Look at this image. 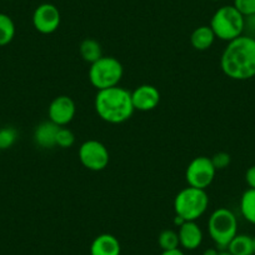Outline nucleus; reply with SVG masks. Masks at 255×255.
<instances>
[{"mask_svg":"<svg viewBox=\"0 0 255 255\" xmlns=\"http://www.w3.org/2000/svg\"><path fill=\"white\" fill-rule=\"evenodd\" d=\"M210 28L218 39L229 43L243 35L244 15L234 5H224L214 13Z\"/></svg>","mask_w":255,"mask_h":255,"instance_id":"20e7f679","label":"nucleus"},{"mask_svg":"<svg viewBox=\"0 0 255 255\" xmlns=\"http://www.w3.org/2000/svg\"><path fill=\"white\" fill-rule=\"evenodd\" d=\"M218 254H219V252H218L217 249H207L203 255H218Z\"/></svg>","mask_w":255,"mask_h":255,"instance_id":"cd10ccee","label":"nucleus"},{"mask_svg":"<svg viewBox=\"0 0 255 255\" xmlns=\"http://www.w3.org/2000/svg\"><path fill=\"white\" fill-rule=\"evenodd\" d=\"M253 248H254V254H255V237H253Z\"/></svg>","mask_w":255,"mask_h":255,"instance_id":"c756f323","label":"nucleus"},{"mask_svg":"<svg viewBox=\"0 0 255 255\" xmlns=\"http://www.w3.org/2000/svg\"><path fill=\"white\" fill-rule=\"evenodd\" d=\"M79 53L83 60L87 61V63L89 64H93L95 63L98 59L102 58L103 49H102V45H100L97 40L88 38V39H84V40L80 43Z\"/></svg>","mask_w":255,"mask_h":255,"instance_id":"f3484780","label":"nucleus"},{"mask_svg":"<svg viewBox=\"0 0 255 255\" xmlns=\"http://www.w3.org/2000/svg\"><path fill=\"white\" fill-rule=\"evenodd\" d=\"M75 143V135L70 129L68 128L60 127L58 134H56V145L59 148L67 149L73 146V144Z\"/></svg>","mask_w":255,"mask_h":255,"instance_id":"4be33fe9","label":"nucleus"},{"mask_svg":"<svg viewBox=\"0 0 255 255\" xmlns=\"http://www.w3.org/2000/svg\"><path fill=\"white\" fill-rule=\"evenodd\" d=\"M245 181L250 189H255V165L250 166L245 173Z\"/></svg>","mask_w":255,"mask_h":255,"instance_id":"a878e982","label":"nucleus"},{"mask_svg":"<svg viewBox=\"0 0 255 255\" xmlns=\"http://www.w3.org/2000/svg\"><path fill=\"white\" fill-rule=\"evenodd\" d=\"M215 38H217V36H215L214 31L210 28V25H202L198 26V28L194 29V31L191 33L190 43L191 46H193L195 50L204 51L208 50V49L214 44Z\"/></svg>","mask_w":255,"mask_h":255,"instance_id":"2eb2a0df","label":"nucleus"},{"mask_svg":"<svg viewBox=\"0 0 255 255\" xmlns=\"http://www.w3.org/2000/svg\"><path fill=\"white\" fill-rule=\"evenodd\" d=\"M134 109L139 112H150L160 103V93L158 88L150 84H143L131 92Z\"/></svg>","mask_w":255,"mask_h":255,"instance_id":"9b49d317","label":"nucleus"},{"mask_svg":"<svg viewBox=\"0 0 255 255\" xmlns=\"http://www.w3.org/2000/svg\"><path fill=\"white\" fill-rule=\"evenodd\" d=\"M77 107L74 100L68 95H59L51 100L48 108L49 120L59 127H65L75 117Z\"/></svg>","mask_w":255,"mask_h":255,"instance_id":"9d476101","label":"nucleus"},{"mask_svg":"<svg viewBox=\"0 0 255 255\" xmlns=\"http://www.w3.org/2000/svg\"><path fill=\"white\" fill-rule=\"evenodd\" d=\"M220 68L228 78L248 80L255 77V39L240 35L229 41L220 58Z\"/></svg>","mask_w":255,"mask_h":255,"instance_id":"f257e3e1","label":"nucleus"},{"mask_svg":"<svg viewBox=\"0 0 255 255\" xmlns=\"http://www.w3.org/2000/svg\"><path fill=\"white\" fill-rule=\"evenodd\" d=\"M243 35L255 39V14H250V15L244 16V29H243Z\"/></svg>","mask_w":255,"mask_h":255,"instance_id":"393cba45","label":"nucleus"},{"mask_svg":"<svg viewBox=\"0 0 255 255\" xmlns=\"http://www.w3.org/2000/svg\"><path fill=\"white\" fill-rule=\"evenodd\" d=\"M213 1H219V0H213Z\"/></svg>","mask_w":255,"mask_h":255,"instance_id":"7c9ffc66","label":"nucleus"},{"mask_svg":"<svg viewBox=\"0 0 255 255\" xmlns=\"http://www.w3.org/2000/svg\"><path fill=\"white\" fill-rule=\"evenodd\" d=\"M15 36V24L6 14L0 13V46H5Z\"/></svg>","mask_w":255,"mask_h":255,"instance_id":"6ab92c4d","label":"nucleus"},{"mask_svg":"<svg viewBox=\"0 0 255 255\" xmlns=\"http://www.w3.org/2000/svg\"><path fill=\"white\" fill-rule=\"evenodd\" d=\"M179 243L186 250H194L203 242V232L195 222H185L179 227Z\"/></svg>","mask_w":255,"mask_h":255,"instance_id":"f8f14e48","label":"nucleus"},{"mask_svg":"<svg viewBox=\"0 0 255 255\" xmlns=\"http://www.w3.org/2000/svg\"><path fill=\"white\" fill-rule=\"evenodd\" d=\"M94 107L100 119L110 124H122L127 122L135 110L131 100V93L119 85L98 90Z\"/></svg>","mask_w":255,"mask_h":255,"instance_id":"f03ea898","label":"nucleus"},{"mask_svg":"<svg viewBox=\"0 0 255 255\" xmlns=\"http://www.w3.org/2000/svg\"><path fill=\"white\" fill-rule=\"evenodd\" d=\"M60 11H59V9L54 4H40L34 10L33 25L39 33L53 34L54 31L58 30L59 25H60Z\"/></svg>","mask_w":255,"mask_h":255,"instance_id":"1a4fd4ad","label":"nucleus"},{"mask_svg":"<svg viewBox=\"0 0 255 255\" xmlns=\"http://www.w3.org/2000/svg\"><path fill=\"white\" fill-rule=\"evenodd\" d=\"M218 255H233V254L227 250V252H219V254H218Z\"/></svg>","mask_w":255,"mask_h":255,"instance_id":"c85d7f7f","label":"nucleus"},{"mask_svg":"<svg viewBox=\"0 0 255 255\" xmlns=\"http://www.w3.org/2000/svg\"><path fill=\"white\" fill-rule=\"evenodd\" d=\"M122 247L112 234H100L93 240L90 245V255H120Z\"/></svg>","mask_w":255,"mask_h":255,"instance_id":"4468645a","label":"nucleus"},{"mask_svg":"<svg viewBox=\"0 0 255 255\" xmlns=\"http://www.w3.org/2000/svg\"><path fill=\"white\" fill-rule=\"evenodd\" d=\"M217 169L208 156H197L189 163L185 171V179L189 186L198 189H207L213 183Z\"/></svg>","mask_w":255,"mask_h":255,"instance_id":"0eeeda50","label":"nucleus"},{"mask_svg":"<svg viewBox=\"0 0 255 255\" xmlns=\"http://www.w3.org/2000/svg\"><path fill=\"white\" fill-rule=\"evenodd\" d=\"M240 212L244 219L255 225V189H248L240 198Z\"/></svg>","mask_w":255,"mask_h":255,"instance_id":"a211bd4d","label":"nucleus"},{"mask_svg":"<svg viewBox=\"0 0 255 255\" xmlns=\"http://www.w3.org/2000/svg\"><path fill=\"white\" fill-rule=\"evenodd\" d=\"M208 230L213 242L220 249H227L233 238L238 234V220L228 208H219L209 217Z\"/></svg>","mask_w":255,"mask_h":255,"instance_id":"423d86ee","label":"nucleus"},{"mask_svg":"<svg viewBox=\"0 0 255 255\" xmlns=\"http://www.w3.org/2000/svg\"><path fill=\"white\" fill-rule=\"evenodd\" d=\"M124 69L123 65L114 56H104L98 59L95 63L90 64L89 82L95 89L103 90L108 88L117 87L122 80Z\"/></svg>","mask_w":255,"mask_h":255,"instance_id":"39448f33","label":"nucleus"},{"mask_svg":"<svg viewBox=\"0 0 255 255\" xmlns=\"http://www.w3.org/2000/svg\"><path fill=\"white\" fill-rule=\"evenodd\" d=\"M60 127L53 122H44L35 128L34 131V141L38 146L43 149H51L56 146V134Z\"/></svg>","mask_w":255,"mask_h":255,"instance_id":"ddd939ff","label":"nucleus"},{"mask_svg":"<svg viewBox=\"0 0 255 255\" xmlns=\"http://www.w3.org/2000/svg\"><path fill=\"white\" fill-rule=\"evenodd\" d=\"M78 155H79L80 163L93 171L104 170L109 164L110 159L107 146L102 141L94 140V139L84 141L79 146Z\"/></svg>","mask_w":255,"mask_h":255,"instance_id":"6e6552de","label":"nucleus"},{"mask_svg":"<svg viewBox=\"0 0 255 255\" xmlns=\"http://www.w3.org/2000/svg\"><path fill=\"white\" fill-rule=\"evenodd\" d=\"M227 249L233 255H254L253 237L245 234H237L229 243Z\"/></svg>","mask_w":255,"mask_h":255,"instance_id":"dca6fc26","label":"nucleus"},{"mask_svg":"<svg viewBox=\"0 0 255 255\" xmlns=\"http://www.w3.org/2000/svg\"><path fill=\"white\" fill-rule=\"evenodd\" d=\"M212 163L214 165V168L217 170H223V169L228 168L232 163V158H230V154L225 153V151H218L213 155Z\"/></svg>","mask_w":255,"mask_h":255,"instance_id":"5701e85b","label":"nucleus"},{"mask_svg":"<svg viewBox=\"0 0 255 255\" xmlns=\"http://www.w3.org/2000/svg\"><path fill=\"white\" fill-rule=\"evenodd\" d=\"M18 139V131L11 127H5L0 129V150L11 148Z\"/></svg>","mask_w":255,"mask_h":255,"instance_id":"412c9836","label":"nucleus"},{"mask_svg":"<svg viewBox=\"0 0 255 255\" xmlns=\"http://www.w3.org/2000/svg\"><path fill=\"white\" fill-rule=\"evenodd\" d=\"M158 243H159V247L161 248V250L178 249L179 245H180V243H179L178 233L170 229L163 230V232L159 234Z\"/></svg>","mask_w":255,"mask_h":255,"instance_id":"aec40b11","label":"nucleus"},{"mask_svg":"<svg viewBox=\"0 0 255 255\" xmlns=\"http://www.w3.org/2000/svg\"><path fill=\"white\" fill-rule=\"evenodd\" d=\"M209 207V197L204 189L189 186L176 194L174 199L175 215L183 218L185 222H195L199 219Z\"/></svg>","mask_w":255,"mask_h":255,"instance_id":"7ed1b4c3","label":"nucleus"},{"mask_svg":"<svg viewBox=\"0 0 255 255\" xmlns=\"http://www.w3.org/2000/svg\"><path fill=\"white\" fill-rule=\"evenodd\" d=\"M160 255H184V253L180 249H173V250H163Z\"/></svg>","mask_w":255,"mask_h":255,"instance_id":"bb28decb","label":"nucleus"},{"mask_svg":"<svg viewBox=\"0 0 255 255\" xmlns=\"http://www.w3.org/2000/svg\"><path fill=\"white\" fill-rule=\"evenodd\" d=\"M234 6L244 16L255 14V0H234Z\"/></svg>","mask_w":255,"mask_h":255,"instance_id":"b1692460","label":"nucleus"}]
</instances>
